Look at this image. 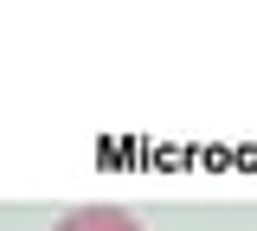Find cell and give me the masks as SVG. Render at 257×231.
<instances>
[{
	"instance_id": "6da1fadb",
	"label": "cell",
	"mask_w": 257,
	"mask_h": 231,
	"mask_svg": "<svg viewBox=\"0 0 257 231\" xmlns=\"http://www.w3.org/2000/svg\"><path fill=\"white\" fill-rule=\"evenodd\" d=\"M52 231H142V218L122 212V205H77V212L58 218Z\"/></svg>"
}]
</instances>
